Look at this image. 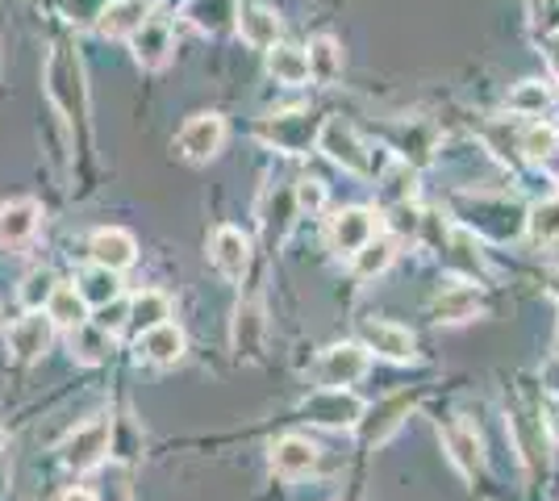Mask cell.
<instances>
[{"label":"cell","instance_id":"obj_40","mask_svg":"<svg viewBox=\"0 0 559 501\" xmlns=\"http://www.w3.org/2000/svg\"><path fill=\"white\" fill-rule=\"evenodd\" d=\"M543 430L559 443V393H547V397H543Z\"/></svg>","mask_w":559,"mask_h":501},{"label":"cell","instance_id":"obj_7","mask_svg":"<svg viewBox=\"0 0 559 501\" xmlns=\"http://www.w3.org/2000/svg\"><path fill=\"white\" fill-rule=\"evenodd\" d=\"M359 343L368 347V356L393 359V363H409L418 359V338L409 334V326L389 322V318H359Z\"/></svg>","mask_w":559,"mask_h":501},{"label":"cell","instance_id":"obj_23","mask_svg":"<svg viewBox=\"0 0 559 501\" xmlns=\"http://www.w3.org/2000/svg\"><path fill=\"white\" fill-rule=\"evenodd\" d=\"M146 17H151L146 0H109V4H100V13H96V29H100L105 38H126V43H130V34H134Z\"/></svg>","mask_w":559,"mask_h":501},{"label":"cell","instance_id":"obj_24","mask_svg":"<svg viewBox=\"0 0 559 501\" xmlns=\"http://www.w3.org/2000/svg\"><path fill=\"white\" fill-rule=\"evenodd\" d=\"M185 331L176 326V322H164V326H155V331L139 334V356L146 363H159V368H171V363H180L185 359Z\"/></svg>","mask_w":559,"mask_h":501},{"label":"cell","instance_id":"obj_9","mask_svg":"<svg viewBox=\"0 0 559 501\" xmlns=\"http://www.w3.org/2000/svg\"><path fill=\"white\" fill-rule=\"evenodd\" d=\"M222 146H226V118L222 114H192L176 134V151L188 164H210Z\"/></svg>","mask_w":559,"mask_h":501},{"label":"cell","instance_id":"obj_27","mask_svg":"<svg viewBox=\"0 0 559 501\" xmlns=\"http://www.w3.org/2000/svg\"><path fill=\"white\" fill-rule=\"evenodd\" d=\"M68 347H71V359H75V363L96 368V363H109V356H114V334L100 331L93 318H88L84 326H75V331H71Z\"/></svg>","mask_w":559,"mask_h":501},{"label":"cell","instance_id":"obj_12","mask_svg":"<svg viewBox=\"0 0 559 501\" xmlns=\"http://www.w3.org/2000/svg\"><path fill=\"white\" fill-rule=\"evenodd\" d=\"M50 343H55V326H50L47 313H25V318H17V322L9 326V338H4L13 363H34V359H43L50 351Z\"/></svg>","mask_w":559,"mask_h":501},{"label":"cell","instance_id":"obj_28","mask_svg":"<svg viewBox=\"0 0 559 501\" xmlns=\"http://www.w3.org/2000/svg\"><path fill=\"white\" fill-rule=\"evenodd\" d=\"M551 105H556V93H551V84H543V80H522V84L506 96V114H513V118L543 121L551 114Z\"/></svg>","mask_w":559,"mask_h":501},{"label":"cell","instance_id":"obj_1","mask_svg":"<svg viewBox=\"0 0 559 501\" xmlns=\"http://www.w3.org/2000/svg\"><path fill=\"white\" fill-rule=\"evenodd\" d=\"M455 217L472 239H489V242H513L526 230V210L501 196V192H460L455 196Z\"/></svg>","mask_w":559,"mask_h":501},{"label":"cell","instance_id":"obj_29","mask_svg":"<svg viewBox=\"0 0 559 501\" xmlns=\"http://www.w3.org/2000/svg\"><path fill=\"white\" fill-rule=\"evenodd\" d=\"M238 4L242 0H188L185 4V17L201 34H226L234 25V17H238Z\"/></svg>","mask_w":559,"mask_h":501},{"label":"cell","instance_id":"obj_15","mask_svg":"<svg viewBox=\"0 0 559 501\" xmlns=\"http://www.w3.org/2000/svg\"><path fill=\"white\" fill-rule=\"evenodd\" d=\"M130 50H134V63L146 68V72H159L167 59H171V50H176V34H171V25L164 17H146V22L130 34Z\"/></svg>","mask_w":559,"mask_h":501},{"label":"cell","instance_id":"obj_13","mask_svg":"<svg viewBox=\"0 0 559 501\" xmlns=\"http://www.w3.org/2000/svg\"><path fill=\"white\" fill-rule=\"evenodd\" d=\"M210 263L217 267L222 281L238 285L251 267V239L238 230V226H217L210 239Z\"/></svg>","mask_w":559,"mask_h":501},{"label":"cell","instance_id":"obj_16","mask_svg":"<svg viewBox=\"0 0 559 501\" xmlns=\"http://www.w3.org/2000/svg\"><path fill=\"white\" fill-rule=\"evenodd\" d=\"M318 468V443L305 434H284L272 443V473L284 480H301Z\"/></svg>","mask_w":559,"mask_h":501},{"label":"cell","instance_id":"obj_38","mask_svg":"<svg viewBox=\"0 0 559 501\" xmlns=\"http://www.w3.org/2000/svg\"><path fill=\"white\" fill-rule=\"evenodd\" d=\"M293 201H297V214H322L326 210V184L318 180V176H301L297 184H293Z\"/></svg>","mask_w":559,"mask_h":501},{"label":"cell","instance_id":"obj_18","mask_svg":"<svg viewBox=\"0 0 559 501\" xmlns=\"http://www.w3.org/2000/svg\"><path fill=\"white\" fill-rule=\"evenodd\" d=\"M234 29L247 47L255 50H272L280 43V13L267 9V4H238V17H234Z\"/></svg>","mask_w":559,"mask_h":501},{"label":"cell","instance_id":"obj_30","mask_svg":"<svg viewBox=\"0 0 559 501\" xmlns=\"http://www.w3.org/2000/svg\"><path fill=\"white\" fill-rule=\"evenodd\" d=\"M75 293L84 297V306L88 310H105V306H114L121 301V281H117V272H105V267H84L80 272V281H75Z\"/></svg>","mask_w":559,"mask_h":501},{"label":"cell","instance_id":"obj_32","mask_svg":"<svg viewBox=\"0 0 559 501\" xmlns=\"http://www.w3.org/2000/svg\"><path fill=\"white\" fill-rule=\"evenodd\" d=\"M43 313L50 318V326H59V331H68V334L88 322V306H84V297L75 293V285L55 288V297H50V306Z\"/></svg>","mask_w":559,"mask_h":501},{"label":"cell","instance_id":"obj_35","mask_svg":"<svg viewBox=\"0 0 559 501\" xmlns=\"http://www.w3.org/2000/svg\"><path fill=\"white\" fill-rule=\"evenodd\" d=\"M526 235L538 242V247H551L559 242V196H543L526 210Z\"/></svg>","mask_w":559,"mask_h":501},{"label":"cell","instance_id":"obj_39","mask_svg":"<svg viewBox=\"0 0 559 501\" xmlns=\"http://www.w3.org/2000/svg\"><path fill=\"white\" fill-rule=\"evenodd\" d=\"M389 226H393L401 239H405V235L418 239L421 226H426V217L418 214V205H396V210H389Z\"/></svg>","mask_w":559,"mask_h":501},{"label":"cell","instance_id":"obj_11","mask_svg":"<svg viewBox=\"0 0 559 501\" xmlns=\"http://www.w3.org/2000/svg\"><path fill=\"white\" fill-rule=\"evenodd\" d=\"M376 230H380V217H376V210L350 205V210H343V214L330 222V247H334V255L355 260V255H359V251L376 239Z\"/></svg>","mask_w":559,"mask_h":501},{"label":"cell","instance_id":"obj_6","mask_svg":"<svg viewBox=\"0 0 559 501\" xmlns=\"http://www.w3.org/2000/svg\"><path fill=\"white\" fill-rule=\"evenodd\" d=\"M318 126L322 121H313L305 109H293V114H272V118L259 121L255 139L263 146L280 151V155H305V151H313V143H318Z\"/></svg>","mask_w":559,"mask_h":501},{"label":"cell","instance_id":"obj_8","mask_svg":"<svg viewBox=\"0 0 559 501\" xmlns=\"http://www.w3.org/2000/svg\"><path fill=\"white\" fill-rule=\"evenodd\" d=\"M368 363H372V356L364 343H334L318 359V384L322 389H350L368 377Z\"/></svg>","mask_w":559,"mask_h":501},{"label":"cell","instance_id":"obj_25","mask_svg":"<svg viewBox=\"0 0 559 501\" xmlns=\"http://www.w3.org/2000/svg\"><path fill=\"white\" fill-rule=\"evenodd\" d=\"M443 448L447 455H451V464L464 473V477H476V468L485 464V452H480V434H476V427L472 422H451V427L443 430Z\"/></svg>","mask_w":559,"mask_h":501},{"label":"cell","instance_id":"obj_3","mask_svg":"<svg viewBox=\"0 0 559 501\" xmlns=\"http://www.w3.org/2000/svg\"><path fill=\"white\" fill-rule=\"evenodd\" d=\"M47 96L68 114V121L88 118V84H84V63L68 43H55L47 59Z\"/></svg>","mask_w":559,"mask_h":501},{"label":"cell","instance_id":"obj_21","mask_svg":"<svg viewBox=\"0 0 559 501\" xmlns=\"http://www.w3.org/2000/svg\"><path fill=\"white\" fill-rule=\"evenodd\" d=\"M376 192H380V205L396 210V205H414L418 196V167H409L405 159H389L376 176Z\"/></svg>","mask_w":559,"mask_h":501},{"label":"cell","instance_id":"obj_14","mask_svg":"<svg viewBox=\"0 0 559 501\" xmlns=\"http://www.w3.org/2000/svg\"><path fill=\"white\" fill-rule=\"evenodd\" d=\"M88 255H93L96 267L121 276L126 267H134V260H139V239L130 230H121V226H100L88 239Z\"/></svg>","mask_w":559,"mask_h":501},{"label":"cell","instance_id":"obj_45","mask_svg":"<svg viewBox=\"0 0 559 501\" xmlns=\"http://www.w3.org/2000/svg\"><path fill=\"white\" fill-rule=\"evenodd\" d=\"M0 331H4V306H0Z\"/></svg>","mask_w":559,"mask_h":501},{"label":"cell","instance_id":"obj_5","mask_svg":"<svg viewBox=\"0 0 559 501\" xmlns=\"http://www.w3.org/2000/svg\"><path fill=\"white\" fill-rule=\"evenodd\" d=\"M368 406L350 389H313L301 402V418L326 430H355L364 422Z\"/></svg>","mask_w":559,"mask_h":501},{"label":"cell","instance_id":"obj_34","mask_svg":"<svg viewBox=\"0 0 559 501\" xmlns=\"http://www.w3.org/2000/svg\"><path fill=\"white\" fill-rule=\"evenodd\" d=\"M55 288H59V276L50 267H29L22 276V285H17V301H22L25 313H43L50 306V297H55Z\"/></svg>","mask_w":559,"mask_h":501},{"label":"cell","instance_id":"obj_42","mask_svg":"<svg viewBox=\"0 0 559 501\" xmlns=\"http://www.w3.org/2000/svg\"><path fill=\"white\" fill-rule=\"evenodd\" d=\"M55 501H96V498L88 493V489H63V493H59Z\"/></svg>","mask_w":559,"mask_h":501},{"label":"cell","instance_id":"obj_46","mask_svg":"<svg viewBox=\"0 0 559 501\" xmlns=\"http://www.w3.org/2000/svg\"><path fill=\"white\" fill-rule=\"evenodd\" d=\"M0 452H4V430H0Z\"/></svg>","mask_w":559,"mask_h":501},{"label":"cell","instance_id":"obj_31","mask_svg":"<svg viewBox=\"0 0 559 501\" xmlns=\"http://www.w3.org/2000/svg\"><path fill=\"white\" fill-rule=\"evenodd\" d=\"M267 72H272L276 84L301 88L305 80H309V59H305L301 47H293V43H276V47L267 50Z\"/></svg>","mask_w":559,"mask_h":501},{"label":"cell","instance_id":"obj_44","mask_svg":"<svg viewBox=\"0 0 559 501\" xmlns=\"http://www.w3.org/2000/svg\"><path fill=\"white\" fill-rule=\"evenodd\" d=\"M0 501H4V464H0Z\"/></svg>","mask_w":559,"mask_h":501},{"label":"cell","instance_id":"obj_43","mask_svg":"<svg viewBox=\"0 0 559 501\" xmlns=\"http://www.w3.org/2000/svg\"><path fill=\"white\" fill-rule=\"evenodd\" d=\"M551 297H559V267L551 272Z\"/></svg>","mask_w":559,"mask_h":501},{"label":"cell","instance_id":"obj_22","mask_svg":"<svg viewBox=\"0 0 559 501\" xmlns=\"http://www.w3.org/2000/svg\"><path fill=\"white\" fill-rule=\"evenodd\" d=\"M164 322H171V297H167L164 288H142V293H134L126 301V326L134 334L155 331Z\"/></svg>","mask_w":559,"mask_h":501},{"label":"cell","instance_id":"obj_20","mask_svg":"<svg viewBox=\"0 0 559 501\" xmlns=\"http://www.w3.org/2000/svg\"><path fill=\"white\" fill-rule=\"evenodd\" d=\"M409 409H414V397L409 393H396V397H389V402H380L376 409H368L364 414V443L368 448H380L384 439H393L396 430H401V422L409 418Z\"/></svg>","mask_w":559,"mask_h":501},{"label":"cell","instance_id":"obj_17","mask_svg":"<svg viewBox=\"0 0 559 501\" xmlns=\"http://www.w3.org/2000/svg\"><path fill=\"white\" fill-rule=\"evenodd\" d=\"M38 226H43V210H38V201H29V196H17V201H4L0 205V247H25V242L38 235Z\"/></svg>","mask_w":559,"mask_h":501},{"label":"cell","instance_id":"obj_19","mask_svg":"<svg viewBox=\"0 0 559 501\" xmlns=\"http://www.w3.org/2000/svg\"><path fill=\"white\" fill-rule=\"evenodd\" d=\"M297 201H293V184H280V189H267L263 196V205H259V226H263V239L280 247V242L288 239V230H293V222H297Z\"/></svg>","mask_w":559,"mask_h":501},{"label":"cell","instance_id":"obj_33","mask_svg":"<svg viewBox=\"0 0 559 501\" xmlns=\"http://www.w3.org/2000/svg\"><path fill=\"white\" fill-rule=\"evenodd\" d=\"M305 59H309V80H318V84H338V75H343V47L334 43V38H313L309 50H305Z\"/></svg>","mask_w":559,"mask_h":501},{"label":"cell","instance_id":"obj_26","mask_svg":"<svg viewBox=\"0 0 559 501\" xmlns=\"http://www.w3.org/2000/svg\"><path fill=\"white\" fill-rule=\"evenodd\" d=\"M263 334H267L263 306H259V301H242V306L234 310V351H238V359H259Z\"/></svg>","mask_w":559,"mask_h":501},{"label":"cell","instance_id":"obj_41","mask_svg":"<svg viewBox=\"0 0 559 501\" xmlns=\"http://www.w3.org/2000/svg\"><path fill=\"white\" fill-rule=\"evenodd\" d=\"M543 55H547V68H551V80L559 84V29H556V34H547V43H543Z\"/></svg>","mask_w":559,"mask_h":501},{"label":"cell","instance_id":"obj_4","mask_svg":"<svg viewBox=\"0 0 559 501\" xmlns=\"http://www.w3.org/2000/svg\"><path fill=\"white\" fill-rule=\"evenodd\" d=\"M109 452H114V418H93L59 443V460L71 473H93L109 460Z\"/></svg>","mask_w":559,"mask_h":501},{"label":"cell","instance_id":"obj_10","mask_svg":"<svg viewBox=\"0 0 559 501\" xmlns=\"http://www.w3.org/2000/svg\"><path fill=\"white\" fill-rule=\"evenodd\" d=\"M430 313H435V322H447V326L472 322L480 313V285L472 276H447L430 301Z\"/></svg>","mask_w":559,"mask_h":501},{"label":"cell","instance_id":"obj_36","mask_svg":"<svg viewBox=\"0 0 559 501\" xmlns=\"http://www.w3.org/2000/svg\"><path fill=\"white\" fill-rule=\"evenodd\" d=\"M518 146H522V155L526 159H535V164H543V159H551L559 151V126L556 121H526V130H522V139H518Z\"/></svg>","mask_w":559,"mask_h":501},{"label":"cell","instance_id":"obj_2","mask_svg":"<svg viewBox=\"0 0 559 501\" xmlns=\"http://www.w3.org/2000/svg\"><path fill=\"white\" fill-rule=\"evenodd\" d=\"M313 151H322L330 164H338L343 171L359 176V180H376L380 167L393 159V155H380V159H376L372 146L364 143L359 130L343 118H326L322 126H318V143H313Z\"/></svg>","mask_w":559,"mask_h":501},{"label":"cell","instance_id":"obj_37","mask_svg":"<svg viewBox=\"0 0 559 501\" xmlns=\"http://www.w3.org/2000/svg\"><path fill=\"white\" fill-rule=\"evenodd\" d=\"M396 260V242L393 239H372L355 260H350V267H355V276L359 281H372V276H384L389 267H393Z\"/></svg>","mask_w":559,"mask_h":501}]
</instances>
